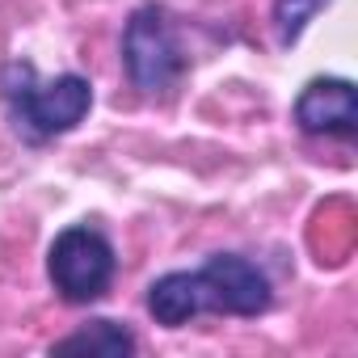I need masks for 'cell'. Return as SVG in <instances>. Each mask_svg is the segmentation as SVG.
Here are the masks:
<instances>
[{
    "mask_svg": "<svg viewBox=\"0 0 358 358\" xmlns=\"http://www.w3.org/2000/svg\"><path fill=\"white\" fill-rule=\"evenodd\" d=\"M122 64H127L131 85L152 97L173 93L177 80L186 76V51L177 43V30L160 5H143L131 13L122 30Z\"/></svg>",
    "mask_w": 358,
    "mask_h": 358,
    "instance_id": "cell-3",
    "label": "cell"
},
{
    "mask_svg": "<svg viewBox=\"0 0 358 358\" xmlns=\"http://www.w3.org/2000/svg\"><path fill=\"white\" fill-rule=\"evenodd\" d=\"M114 270H118L114 245L89 224L64 228L47 249V278H51V287L59 291L64 303L101 299L114 282Z\"/></svg>",
    "mask_w": 358,
    "mask_h": 358,
    "instance_id": "cell-4",
    "label": "cell"
},
{
    "mask_svg": "<svg viewBox=\"0 0 358 358\" xmlns=\"http://www.w3.org/2000/svg\"><path fill=\"white\" fill-rule=\"evenodd\" d=\"M0 93H5L9 118L26 143H47L55 135H68L85 122L93 110V85L76 72H64L55 80H38L34 64L13 59L0 76Z\"/></svg>",
    "mask_w": 358,
    "mask_h": 358,
    "instance_id": "cell-2",
    "label": "cell"
},
{
    "mask_svg": "<svg viewBox=\"0 0 358 358\" xmlns=\"http://www.w3.org/2000/svg\"><path fill=\"white\" fill-rule=\"evenodd\" d=\"M329 5V0H274V34H278V47H295L303 26Z\"/></svg>",
    "mask_w": 358,
    "mask_h": 358,
    "instance_id": "cell-7",
    "label": "cell"
},
{
    "mask_svg": "<svg viewBox=\"0 0 358 358\" xmlns=\"http://www.w3.org/2000/svg\"><path fill=\"white\" fill-rule=\"evenodd\" d=\"M274 303L266 270L241 253H211L199 270H173L148 287V316L164 329H182L203 312L262 316Z\"/></svg>",
    "mask_w": 358,
    "mask_h": 358,
    "instance_id": "cell-1",
    "label": "cell"
},
{
    "mask_svg": "<svg viewBox=\"0 0 358 358\" xmlns=\"http://www.w3.org/2000/svg\"><path fill=\"white\" fill-rule=\"evenodd\" d=\"M135 333L127 329V324H118V320H89V324H80L76 333H68V337H59L55 345H51V354H101V358H127V354H135Z\"/></svg>",
    "mask_w": 358,
    "mask_h": 358,
    "instance_id": "cell-6",
    "label": "cell"
},
{
    "mask_svg": "<svg viewBox=\"0 0 358 358\" xmlns=\"http://www.w3.org/2000/svg\"><path fill=\"white\" fill-rule=\"evenodd\" d=\"M295 122L308 135H333L354 139L358 135V97L354 85L341 76H316L295 97Z\"/></svg>",
    "mask_w": 358,
    "mask_h": 358,
    "instance_id": "cell-5",
    "label": "cell"
}]
</instances>
